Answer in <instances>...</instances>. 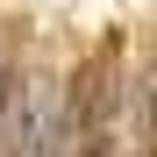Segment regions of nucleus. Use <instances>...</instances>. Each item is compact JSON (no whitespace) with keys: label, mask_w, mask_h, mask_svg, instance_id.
Wrapping results in <instances>:
<instances>
[{"label":"nucleus","mask_w":157,"mask_h":157,"mask_svg":"<svg viewBox=\"0 0 157 157\" xmlns=\"http://www.w3.org/2000/svg\"><path fill=\"white\" fill-rule=\"evenodd\" d=\"M64 107H71V157H114V121H121V57H114V43L86 50L64 71Z\"/></svg>","instance_id":"nucleus-1"},{"label":"nucleus","mask_w":157,"mask_h":157,"mask_svg":"<svg viewBox=\"0 0 157 157\" xmlns=\"http://www.w3.org/2000/svg\"><path fill=\"white\" fill-rule=\"evenodd\" d=\"M136 107H143V157H157V71L143 78V100Z\"/></svg>","instance_id":"nucleus-2"}]
</instances>
